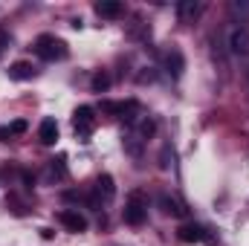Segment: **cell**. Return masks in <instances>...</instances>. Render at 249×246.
Instances as JSON below:
<instances>
[{
    "mask_svg": "<svg viewBox=\"0 0 249 246\" xmlns=\"http://www.w3.org/2000/svg\"><path fill=\"white\" fill-rule=\"evenodd\" d=\"M35 55L44 58V61H64L70 55V50H67V44H64L61 38H55V35H38L35 38Z\"/></svg>",
    "mask_w": 249,
    "mask_h": 246,
    "instance_id": "6da1fadb",
    "label": "cell"
},
{
    "mask_svg": "<svg viewBox=\"0 0 249 246\" xmlns=\"http://www.w3.org/2000/svg\"><path fill=\"white\" fill-rule=\"evenodd\" d=\"M145 217H148V200L139 191H133L130 200H127V206H124V223L127 226H142Z\"/></svg>",
    "mask_w": 249,
    "mask_h": 246,
    "instance_id": "7a4b0ae2",
    "label": "cell"
},
{
    "mask_svg": "<svg viewBox=\"0 0 249 246\" xmlns=\"http://www.w3.org/2000/svg\"><path fill=\"white\" fill-rule=\"evenodd\" d=\"M72 127H75V133H78L81 139H87V136L96 130V110H93L90 105L75 107V113H72Z\"/></svg>",
    "mask_w": 249,
    "mask_h": 246,
    "instance_id": "3957f363",
    "label": "cell"
},
{
    "mask_svg": "<svg viewBox=\"0 0 249 246\" xmlns=\"http://www.w3.org/2000/svg\"><path fill=\"white\" fill-rule=\"evenodd\" d=\"M102 110L110 113V116H119L124 122H133L136 113H139V105L136 102H102Z\"/></svg>",
    "mask_w": 249,
    "mask_h": 246,
    "instance_id": "277c9868",
    "label": "cell"
},
{
    "mask_svg": "<svg viewBox=\"0 0 249 246\" xmlns=\"http://www.w3.org/2000/svg\"><path fill=\"white\" fill-rule=\"evenodd\" d=\"M229 50H232L235 55H247L249 53V26L238 23V26L229 32Z\"/></svg>",
    "mask_w": 249,
    "mask_h": 246,
    "instance_id": "5b68a950",
    "label": "cell"
},
{
    "mask_svg": "<svg viewBox=\"0 0 249 246\" xmlns=\"http://www.w3.org/2000/svg\"><path fill=\"white\" fill-rule=\"evenodd\" d=\"M58 220L64 223V229H70V232H75V235H81V232H87V217H84L81 211H72V209H64L61 214H58Z\"/></svg>",
    "mask_w": 249,
    "mask_h": 246,
    "instance_id": "8992f818",
    "label": "cell"
},
{
    "mask_svg": "<svg viewBox=\"0 0 249 246\" xmlns=\"http://www.w3.org/2000/svg\"><path fill=\"white\" fill-rule=\"evenodd\" d=\"M165 70L171 72V78H180V75H183V70H186V58H183L180 50H168V53H165Z\"/></svg>",
    "mask_w": 249,
    "mask_h": 246,
    "instance_id": "52a82bcc",
    "label": "cell"
},
{
    "mask_svg": "<svg viewBox=\"0 0 249 246\" xmlns=\"http://www.w3.org/2000/svg\"><path fill=\"white\" fill-rule=\"evenodd\" d=\"M177 238H180L183 244H200V241H206V229L197 226V223H186V226H180Z\"/></svg>",
    "mask_w": 249,
    "mask_h": 246,
    "instance_id": "ba28073f",
    "label": "cell"
},
{
    "mask_svg": "<svg viewBox=\"0 0 249 246\" xmlns=\"http://www.w3.org/2000/svg\"><path fill=\"white\" fill-rule=\"evenodd\" d=\"M32 75H35V67L29 61H15L9 67V78H12V81H29Z\"/></svg>",
    "mask_w": 249,
    "mask_h": 246,
    "instance_id": "9c48e42d",
    "label": "cell"
},
{
    "mask_svg": "<svg viewBox=\"0 0 249 246\" xmlns=\"http://www.w3.org/2000/svg\"><path fill=\"white\" fill-rule=\"evenodd\" d=\"M38 136H41L44 145H55L58 142V122L55 119H44L41 127H38Z\"/></svg>",
    "mask_w": 249,
    "mask_h": 246,
    "instance_id": "30bf717a",
    "label": "cell"
},
{
    "mask_svg": "<svg viewBox=\"0 0 249 246\" xmlns=\"http://www.w3.org/2000/svg\"><path fill=\"white\" fill-rule=\"evenodd\" d=\"M93 9H96L99 18H119L122 15V3L119 0H99Z\"/></svg>",
    "mask_w": 249,
    "mask_h": 246,
    "instance_id": "8fae6325",
    "label": "cell"
},
{
    "mask_svg": "<svg viewBox=\"0 0 249 246\" xmlns=\"http://www.w3.org/2000/svg\"><path fill=\"white\" fill-rule=\"evenodd\" d=\"M96 191L105 197V200H110L113 194H116V185H113V177L110 174H102L99 180H96Z\"/></svg>",
    "mask_w": 249,
    "mask_h": 246,
    "instance_id": "7c38bea8",
    "label": "cell"
},
{
    "mask_svg": "<svg viewBox=\"0 0 249 246\" xmlns=\"http://www.w3.org/2000/svg\"><path fill=\"white\" fill-rule=\"evenodd\" d=\"M200 3H194V0H186V3H177V15L183 18V20H188V18H197L200 15Z\"/></svg>",
    "mask_w": 249,
    "mask_h": 246,
    "instance_id": "4fadbf2b",
    "label": "cell"
},
{
    "mask_svg": "<svg viewBox=\"0 0 249 246\" xmlns=\"http://www.w3.org/2000/svg\"><path fill=\"white\" fill-rule=\"evenodd\" d=\"M160 206H162V211H165V214H171V217H183V214H186V209H183L177 200H171V197H162V200H160Z\"/></svg>",
    "mask_w": 249,
    "mask_h": 246,
    "instance_id": "5bb4252c",
    "label": "cell"
},
{
    "mask_svg": "<svg viewBox=\"0 0 249 246\" xmlns=\"http://www.w3.org/2000/svg\"><path fill=\"white\" fill-rule=\"evenodd\" d=\"M107 87H110V75H107V72H96V75H93V90H96V93H105Z\"/></svg>",
    "mask_w": 249,
    "mask_h": 246,
    "instance_id": "9a60e30c",
    "label": "cell"
},
{
    "mask_svg": "<svg viewBox=\"0 0 249 246\" xmlns=\"http://www.w3.org/2000/svg\"><path fill=\"white\" fill-rule=\"evenodd\" d=\"M50 174H53V177H58V180H64V177H67L64 159H53V165H50Z\"/></svg>",
    "mask_w": 249,
    "mask_h": 246,
    "instance_id": "2e32d148",
    "label": "cell"
},
{
    "mask_svg": "<svg viewBox=\"0 0 249 246\" xmlns=\"http://www.w3.org/2000/svg\"><path fill=\"white\" fill-rule=\"evenodd\" d=\"M26 127H29V124L23 122V119H15L6 130H9V136H18V133H26Z\"/></svg>",
    "mask_w": 249,
    "mask_h": 246,
    "instance_id": "e0dca14e",
    "label": "cell"
},
{
    "mask_svg": "<svg viewBox=\"0 0 249 246\" xmlns=\"http://www.w3.org/2000/svg\"><path fill=\"white\" fill-rule=\"evenodd\" d=\"M154 130H157V124H154V119H145V122L139 124V136H142V139H148V136H151Z\"/></svg>",
    "mask_w": 249,
    "mask_h": 246,
    "instance_id": "ac0fdd59",
    "label": "cell"
},
{
    "mask_svg": "<svg viewBox=\"0 0 249 246\" xmlns=\"http://www.w3.org/2000/svg\"><path fill=\"white\" fill-rule=\"evenodd\" d=\"M232 12L235 15H249V3H232Z\"/></svg>",
    "mask_w": 249,
    "mask_h": 246,
    "instance_id": "d6986e66",
    "label": "cell"
},
{
    "mask_svg": "<svg viewBox=\"0 0 249 246\" xmlns=\"http://www.w3.org/2000/svg\"><path fill=\"white\" fill-rule=\"evenodd\" d=\"M6 47H9V35H6V32H3V29H0V53H3V50H6Z\"/></svg>",
    "mask_w": 249,
    "mask_h": 246,
    "instance_id": "ffe728a7",
    "label": "cell"
}]
</instances>
